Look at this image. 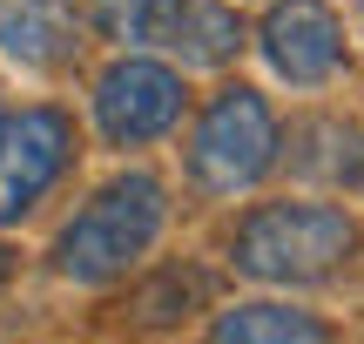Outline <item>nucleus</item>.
Returning a JSON list of instances; mask_svg holds the SVG:
<instances>
[{
	"instance_id": "nucleus-1",
	"label": "nucleus",
	"mask_w": 364,
	"mask_h": 344,
	"mask_svg": "<svg viewBox=\"0 0 364 344\" xmlns=\"http://www.w3.org/2000/svg\"><path fill=\"white\" fill-rule=\"evenodd\" d=\"M162 223H169L162 183L142 176V169H129V176H115L108 189H95V203L61 230L54 264H61V277H75V284H108V277L135 270L149 250H156Z\"/></svg>"
},
{
	"instance_id": "nucleus-2",
	"label": "nucleus",
	"mask_w": 364,
	"mask_h": 344,
	"mask_svg": "<svg viewBox=\"0 0 364 344\" xmlns=\"http://www.w3.org/2000/svg\"><path fill=\"white\" fill-rule=\"evenodd\" d=\"M358 250V223L331 203H263L236 230V270L257 284H317Z\"/></svg>"
},
{
	"instance_id": "nucleus-3",
	"label": "nucleus",
	"mask_w": 364,
	"mask_h": 344,
	"mask_svg": "<svg viewBox=\"0 0 364 344\" xmlns=\"http://www.w3.org/2000/svg\"><path fill=\"white\" fill-rule=\"evenodd\" d=\"M277 156H284V129L257 88H223L189 135V176L209 196H236V189L263 183Z\"/></svg>"
},
{
	"instance_id": "nucleus-4",
	"label": "nucleus",
	"mask_w": 364,
	"mask_h": 344,
	"mask_svg": "<svg viewBox=\"0 0 364 344\" xmlns=\"http://www.w3.org/2000/svg\"><path fill=\"white\" fill-rule=\"evenodd\" d=\"M182 122V75L169 61H149V54H122L102 81H95V129L115 149L156 142Z\"/></svg>"
},
{
	"instance_id": "nucleus-5",
	"label": "nucleus",
	"mask_w": 364,
	"mask_h": 344,
	"mask_svg": "<svg viewBox=\"0 0 364 344\" xmlns=\"http://www.w3.org/2000/svg\"><path fill=\"white\" fill-rule=\"evenodd\" d=\"M75 156V129L61 108H21L0 122V223H21Z\"/></svg>"
},
{
	"instance_id": "nucleus-6",
	"label": "nucleus",
	"mask_w": 364,
	"mask_h": 344,
	"mask_svg": "<svg viewBox=\"0 0 364 344\" xmlns=\"http://www.w3.org/2000/svg\"><path fill=\"white\" fill-rule=\"evenodd\" d=\"M257 48L290 88H317L344 61V27L324 0H277L257 27Z\"/></svg>"
},
{
	"instance_id": "nucleus-7",
	"label": "nucleus",
	"mask_w": 364,
	"mask_h": 344,
	"mask_svg": "<svg viewBox=\"0 0 364 344\" xmlns=\"http://www.w3.org/2000/svg\"><path fill=\"white\" fill-rule=\"evenodd\" d=\"M149 48H169L182 68H223L243 48V21L216 0H162L156 27H149Z\"/></svg>"
},
{
	"instance_id": "nucleus-8",
	"label": "nucleus",
	"mask_w": 364,
	"mask_h": 344,
	"mask_svg": "<svg viewBox=\"0 0 364 344\" xmlns=\"http://www.w3.org/2000/svg\"><path fill=\"white\" fill-rule=\"evenodd\" d=\"M75 48V14L61 0H0V54L21 68H61Z\"/></svg>"
},
{
	"instance_id": "nucleus-9",
	"label": "nucleus",
	"mask_w": 364,
	"mask_h": 344,
	"mask_svg": "<svg viewBox=\"0 0 364 344\" xmlns=\"http://www.w3.org/2000/svg\"><path fill=\"white\" fill-rule=\"evenodd\" d=\"M209 344H331V324L317 311H290V304H230Z\"/></svg>"
},
{
	"instance_id": "nucleus-10",
	"label": "nucleus",
	"mask_w": 364,
	"mask_h": 344,
	"mask_svg": "<svg viewBox=\"0 0 364 344\" xmlns=\"http://www.w3.org/2000/svg\"><path fill=\"white\" fill-rule=\"evenodd\" d=\"M156 14H162V0H88V21L102 27L108 41H129V48H149Z\"/></svg>"
},
{
	"instance_id": "nucleus-11",
	"label": "nucleus",
	"mask_w": 364,
	"mask_h": 344,
	"mask_svg": "<svg viewBox=\"0 0 364 344\" xmlns=\"http://www.w3.org/2000/svg\"><path fill=\"white\" fill-rule=\"evenodd\" d=\"M196 297H203V277H182V270H169L156 291H142V324H176V318H189Z\"/></svg>"
},
{
	"instance_id": "nucleus-12",
	"label": "nucleus",
	"mask_w": 364,
	"mask_h": 344,
	"mask_svg": "<svg viewBox=\"0 0 364 344\" xmlns=\"http://www.w3.org/2000/svg\"><path fill=\"white\" fill-rule=\"evenodd\" d=\"M351 189H358V196H364V149H358V169H351Z\"/></svg>"
},
{
	"instance_id": "nucleus-13",
	"label": "nucleus",
	"mask_w": 364,
	"mask_h": 344,
	"mask_svg": "<svg viewBox=\"0 0 364 344\" xmlns=\"http://www.w3.org/2000/svg\"><path fill=\"white\" fill-rule=\"evenodd\" d=\"M7 270H14V257H7V250H0V277H7Z\"/></svg>"
},
{
	"instance_id": "nucleus-14",
	"label": "nucleus",
	"mask_w": 364,
	"mask_h": 344,
	"mask_svg": "<svg viewBox=\"0 0 364 344\" xmlns=\"http://www.w3.org/2000/svg\"><path fill=\"white\" fill-rule=\"evenodd\" d=\"M0 122H7V115H0Z\"/></svg>"
}]
</instances>
